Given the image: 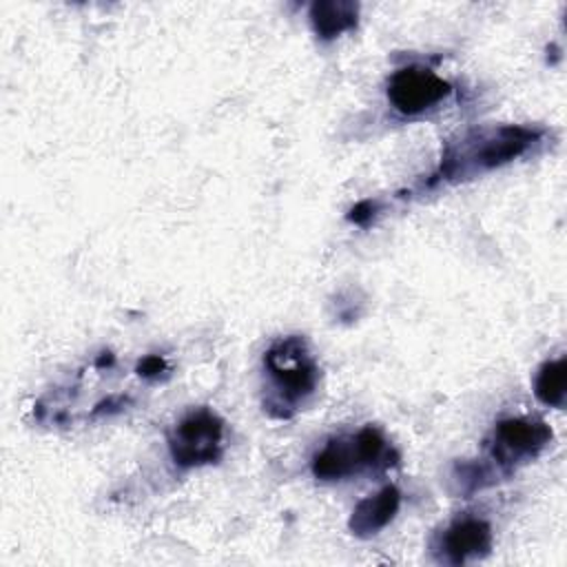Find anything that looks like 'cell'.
<instances>
[{"label":"cell","instance_id":"3","mask_svg":"<svg viewBox=\"0 0 567 567\" xmlns=\"http://www.w3.org/2000/svg\"><path fill=\"white\" fill-rule=\"evenodd\" d=\"M390 447L377 427H363L352 436L332 439L312 458V474L319 481H339L361 470L388 467Z\"/></svg>","mask_w":567,"mask_h":567},{"label":"cell","instance_id":"10","mask_svg":"<svg viewBox=\"0 0 567 567\" xmlns=\"http://www.w3.org/2000/svg\"><path fill=\"white\" fill-rule=\"evenodd\" d=\"M534 392L538 401L545 405H551V408L565 405V359L563 357L554 361H545L538 368Z\"/></svg>","mask_w":567,"mask_h":567},{"label":"cell","instance_id":"4","mask_svg":"<svg viewBox=\"0 0 567 567\" xmlns=\"http://www.w3.org/2000/svg\"><path fill=\"white\" fill-rule=\"evenodd\" d=\"M224 421L202 408L186 414L171 432L168 447L171 456L182 467H197L215 463L221 456Z\"/></svg>","mask_w":567,"mask_h":567},{"label":"cell","instance_id":"5","mask_svg":"<svg viewBox=\"0 0 567 567\" xmlns=\"http://www.w3.org/2000/svg\"><path fill=\"white\" fill-rule=\"evenodd\" d=\"M551 441V430L536 419H503L496 423L489 441L492 458L503 467H516L540 454Z\"/></svg>","mask_w":567,"mask_h":567},{"label":"cell","instance_id":"7","mask_svg":"<svg viewBox=\"0 0 567 567\" xmlns=\"http://www.w3.org/2000/svg\"><path fill=\"white\" fill-rule=\"evenodd\" d=\"M492 547V527L481 518H461L452 523L441 536L443 560L461 565L481 558Z\"/></svg>","mask_w":567,"mask_h":567},{"label":"cell","instance_id":"9","mask_svg":"<svg viewBox=\"0 0 567 567\" xmlns=\"http://www.w3.org/2000/svg\"><path fill=\"white\" fill-rule=\"evenodd\" d=\"M359 4L348 0H321L310 7V22L317 35L332 40L357 24Z\"/></svg>","mask_w":567,"mask_h":567},{"label":"cell","instance_id":"11","mask_svg":"<svg viewBox=\"0 0 567 567\" xmlns=\"http://www.w3.org/2000/svg\"><path fill=\"white\" fill-rule=\"evenodd\" d=\"M164 368H166V365H164V359L157 357V354H151V357H146V359L140 361L137 372H140L142 377H159V372H162Z\"/></svg>","mask_w":567,"mask_h":567},{"label":"cell","instance_id":"8","mask_svg":"<svg viewBox=\"0 0 567 567\" xmlns=\"http://www.w3.org/2000/svg\"><path fill=\"white\" fill-rule=\"evenodd\" d=\"M401 505V492L394 485L383 487L374 496H368L357 503L352 516H350V532L357 536H372L381 532L399 512Z\"/></svg>","mask_w":567,"mask_h":567},{"label":"cell","instance_id":"6","mask_svg":"<svg viewBox=\"0 0 567 567\" xmlns=\"http://www.w3.org/2000/svg\"><path fill=\"white\" fill-rule=\"evenodd\" d=\"M450 91V82L423 66L399 69L388 82V100L403 115H416L432 109L447 97Z\"/></svg>","mask_w":567,"mask_h":567},{"label":"cell","instance_id":"2","mask_svg":"<svg viewBox=\"0 0 567 567\" xmlns=\"http://www.w3.org/2000/svg\"><path fill=\"white\" fill-rule=\"evenodd\" d=\"M264 365L270 374L266 408L270 414L286 419L315 392L319 377L317 363L308 354L301 337H288L266 352Z\"/></svg>","mask_w":567,"mask_h":567},{"label":"cell","instance_id":"1","mask_svg":"<svg viewBox=\"0 0 567 567\" xmlns=\"http://www.w3.org/2000/svg\"><path fill=\"white\" fill-rule=\"evenodd\" d=\"M538 135L540 131L525 126L472 128L456 142L447 144L436 177L447 182H461L503 166L525 153Z\"/></svg>","mask_w":567,"mask_h":567}]
</instances>
